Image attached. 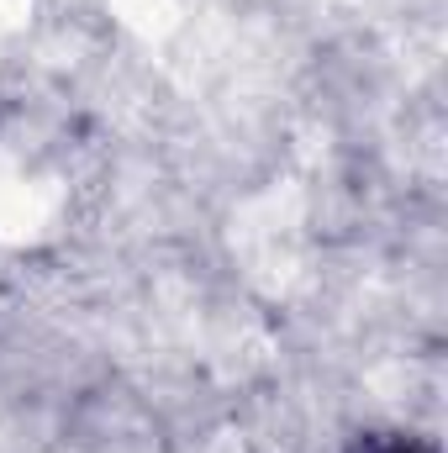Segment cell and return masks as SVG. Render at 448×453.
I'll use <instances>...</instances> for the list:
<instances>
[{"mask_svg": "<svg viewBox=\"0 0 448 453\" xmlns=\"http://www.w3.org/2000/svg\"><path fill=\"white\" fill-rule=\"evenodd\" d=\"M369 453H428V449H417V443H380V449H369Z\"/></svg>", "mask_w": 448, "mask_h": 453, "instance_id": "1", "label": "cell"}]
</instances>
